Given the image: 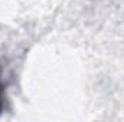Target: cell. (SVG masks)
I'll use <instances>...</instances> for the list:
<instances>
[{
    "mask_svg": "<svg viewBox=\"0 0 124 122\" xmlns=\"http://www.w3.org/2000/svg\"><path fill=\"white\" fill-rule=\"evenodd\" d=\"M0 108H1V85H0Z\"/></svg>",
    "mask_w": 124,
    "mask_h": 122,
    "instance_id": "cell-1",
    "label": "cell"
}]
</instances>
